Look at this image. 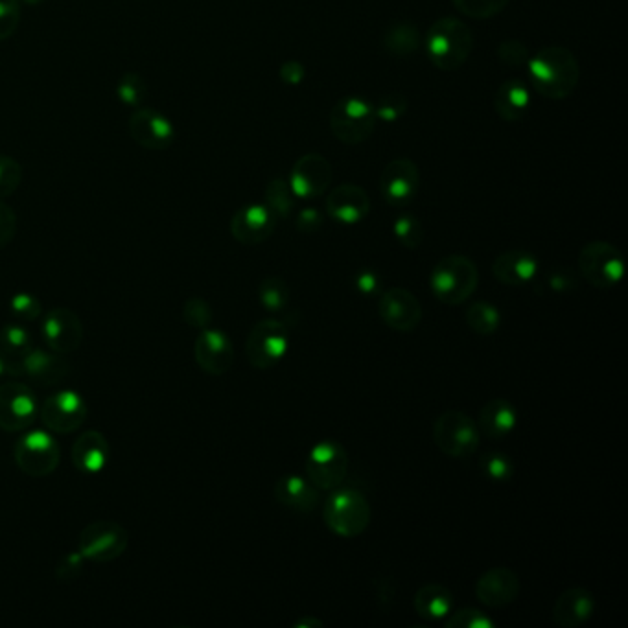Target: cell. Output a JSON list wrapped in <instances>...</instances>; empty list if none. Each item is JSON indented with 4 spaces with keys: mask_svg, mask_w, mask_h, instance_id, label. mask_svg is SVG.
I'll return each mask as SVG.
<instances>
[{
    "mask_svg": "<svg viewBox=\"0 0 628 628\" xmlns=\"http://www.w3.org/2000/svg\"><path fill=\"white\" fill-rule=\"evenodd\" d=\"M290 347V334L277 319L258 321L245 341V356L255 369H271L279 363Z\"/></svg>",
    "mask_w": 628,
    "mask_h": 628,
    "instance_id": "9",
    "label": "cell"
},
{
    "mask_svg": "<svg viewBox=\"0 0 628 628\" xmlns=\"http://www.w3.org/2000/svg\"><path fill=\"white\" fill-rule=\"evenodd\" d=\"M295 199L297 198L291 192L290 183L286 179H273L266 188V205L279 218L290 216L295 209Z\"/></svg>",
    "mask_w": 628,
    "mask_h": 628,
    "instance_id": "34",
    "label": "cell"
},
{
    "mask_svg": "<svg viewBox=\"0 0 628 628\" xmlns=\"http://www.w3.org/2000/svg\"><path fill=\"white\" fill-rule=\"evenodd\" d=\"M498 58H500L501 63L503 65H507V67H512V69H518V67H527V63H529V50L525 47L524 43H520V41H505V43H501L500 48H498Z\"/></svg>",
    "mask_w": 628,
    "mask_h": 628,
    "instance_id": "46",
    "label": "cell"
},
{
    "mask_svg": "<svg viewBox=\"0 0 628 628\" xmlns=\"http://www.w3.org/2000/svg\"><path fill=\"white\" fill-rule=\"evenodd\" d=\"M474 48V35L463 21L442 17L431 24L426 50L431 63L442 72H454L465 65Z\"/></svg>",
    "mask_w": 628,
    "mask_h": 628,
    "instance_id": "2",
    "label": "cell"
},
{
    "mask_svg": "<svg viewBox=\"0 0 628 628\" xmlns=\"http://www.w3.org/2000/svg\"><path fill=\"white\" fill-rule=\"evenodd\" d=\"M373 518L369 500L354 489L336 490L326 498L323 520L326 527L341 538H356L367 531Z\"/></svg>",
    "mask_w": 628,
    "mask_h": 628,
    "instance_id": "4",
    "label": "cell"
},
{
    "mask_svg": "<svg viewBox=\"0 0 628 628\" xmlns=\"http://www.w3.org/2000/svg\"><path fill=\"white\" fill-rule=\"evenodd\" d=\"M538 269H540V262L533 253L522 251V249H512V251L501 253L494 260L492 275L505 286L520 288L535 279Z\"/></svg>",
    "mask_w": 628,
    "mask_h": 628,
    "instance_id": "25",
    "label": "cell"
},
{
    "mask_svg": "<svg viewBox=\"0 0 628 628\" xmlns=\"http://www.w3.org/2000/svg\"><path fill=\"white\" fill-rule=\"evenodd\" d=\"M183 319L192 328L205 330L212 323V308H210V304L205 299H199V297L188 299L185 306H183Z\"/></svg>",
    "mask_w": 628,
    "mask_h": 628,
    "instance_id": "43",
    "label": "cell"
},
{
    "mask_svg": "<svg viewBox=\"0 0 628 628\" xmlns=\"http://www.w3.org/2000/svg\"><path fill=\"white\" fill-rule=\"evenodd\" d=\"M61 452L58 441L48 431L24 433L15 444V463L26 476L41 479L58 468Z\"/></svg>",
    "mask_w": 628,
    "mask_h": 628,
    "instance_id": "11",
    "label": "cell"
},
{
    "mask_svg": "<svg viewBox=\"0 0 628 628\" xmlns=\"http://www.w3.org/2000/svg\"><path fill=\"white\" fill-rule=\"evenodd\" d=\"M535 91L549 100H564L575 93L581 80V67L566 47L542 48L527 63Z\"/></svg>",
    "mask_w": 628,
    "mask_h": 628,
    "instance_id": "1",
    "label": "cell"
},
{
    "mask_svg": "<svg viewBox=\"0 0 628 628\" xmlns=\"http://www.w3.org/2000/svg\"><path fill=\"white\" fill-rule=\"evenodd\" d=\"M376 126L378 117L374 105L358 96L339 100L330 113V129L334 137L347 146H358L371 139Z\"/></svg>",
    "mask_w": 628,
    "mask_h": 628,
    "instance_id": "6",
    "label": "cell"
},
{
    "mask_svg": "<svg viewBox=\"0 0 628 628\" xmlns=\"http://www.w3.org/2000/svg\"><path fill=\"white\" fill-rule=\"evenodd\" d=\"M47 347L59 354H69L82 347L83 325L80 315L67 306L52 308L41 325Z\"/></svg>",
    "mask_w": 628,
    "mask_h": 628,
    "instance_id": "17",
    "label": "cell"
},
{
    "mask_svg": "<svg viewBox=\"0 0 628 628\" xmlns=\"http://www.w3.org/2000/svg\"><path fill=\"white\" fill-rule=\"evenodd\" d=\"M446 627L448 628H494L496 627V621L477 610V608H463L455 614H450L446 617Z\"/></svg>",
    "mask_w": 628,
    "mask_h": 628,
    "instance_id": "42",
    "label": "cell"
},
{
    "mask_svg": "<svg viewBox=\"0 0 628 628\" xmlns=\"http://www.w3.org/2000/svg\"><path fill=\"white\" fill-rule=\"evenodd\" d=\"M0 349L10 356L23 358L24 352L32 349V338L23 326L6 325L0 332Z\"/></svg>",
    "mask_w": 628,
    "mask_h": 628,
    "instance_id": "38",
    "label": "cell"
},
{
    "mask_svg": "<svg viewBox=\"0 0 628 628\" xmlns=\"http://www.w3.org/2000/svg\"><path fill=\"white\" fill-rule=\"evenodd\" d=\"M420 43H422V37H420L419 28L409 21L393 24L384 37L385 48L396 58H408L411 54H415L420 48Z\"/></svg>",
    "mask_w": 628,
    "mask_h": 628,
    "instance_id": "31",
    "label": "cell"
},
{
    "mask_svg": "<svg viewBox=\"0 0 628 628\" xmlns=\"http://www.w3.org/2000/svg\"><path fill=\"white\" fill-rule=\"evenodd\" d=\"M37 400L28 385L17 380L0 385V430L24 431L37 419Z\"/></svg>",
    "mask_w": 628,
    "mask_h": 628,
    "instance_id": "13",
    "label": "cell"
},
{
    "mask_svg": "<svg viewBox=\"0 0 628 628\" xmlns=\"http://www.w3.org/2000/svg\"><path fill=\"white\" fill-rule=\"evenodd\" d=\"M595 608L594 594L581 586H573L557 597L553 605V621L562 628L582 627L594 617Z\"/></svg>",
    "mask_w": 628,
    "mask_h": 628,
    "instance_id": "23",
    "label": "cell"
},
{
    "mask_svg": "<svg viewBox=\"0 0 628 628\" xmlns=\"http://www.w3.org/2000/svg\"><path fill=\"white\" fill-rule=\"evenodd\" d=\"M582 279L597 290H610L625 277V258L616 245L608 242H590L584 245L577 258Z\"/></svg>",
    "mask_w": 628,
    "mask_h": 628,
    "instance_id": "7",
    "label": "cell"
},
{
    "mask_svg": "<svg viewBox=\"0 0 628 628\" xmlns=\"http://www.w3.org/2000/svg\"><path fill=\"white\" fill-rule=\"evenodd\" d=\"M420 187V174L417 164L411 159H395L387 164L380 177V194L391 207L409 205Z\"/></svg>",
    "mask_w": 628,
    "mask_h": 628,
    "instance_id": "18",
    "label": "cell"
},
{
    "mask_svg": "<svg viewBox=\"0 0 628 628\" xmlns=\"http://www.w3.org/2000/svg\"><path fill=\"white\" fill-rule=\"evenodd\" d=\"M297 628H319L323 627V621L321 619H317V617H306L303 621H299Z\"/></svg>",
    "mask_w": 628,
    "mask_h": 628,
    "instance_id": "53",
    "label": "cell"
},
{
    "mask_svg": "<svg viewBox=\"0 0 628 628\" xmlns=\"http://www.w3.org/2000/svg\"><path fill=\"white\" fill-rule=\"evenodd\" d=\"M413 606L428 621H441L452 614L454 595L442 584H426L417 590Z\"/></svg>",
    "mask_w": 628,
    "mask_h": 628,
    "instance_id": "30",
    "label": "cell"
},
{
    "mask_svg": "<svg viewBox=\"0 0 628 628\" xmlns=\"http://www.w3.org/2000/svg\"><path fill=\"white\" fill-rule=\"evenodd\" d=\"M531 107L529 85L522 80H507L501 83L494 96V111L505 122H518L527 115Z\"/></svg>",
    "mask_w": 628,
    "mask_h": 628,
    "instance_id": "29",
    "label": "cell"
},
{
    "mask_svg": "<svg viewBox=\"0 0 628 628\" xmlns=\"http://www.w3.org/2000/svg\"><path fill=\"white\" fill-rule=\"evenodd\" d=\"M87 413L89 409L83 396L70 389L47 396L39 411L47 430L59 435H69L80 430L87 419Z\"/></svg>",
    "mask_w": 628,
    "mask_h": 628,
    "instance_id": "12",
    "label": "cell"
},
{
    "mask_svg": "<svg viewBox=\"0 0 628 628\" xmlns=\"http://www.w3.org/2000/svg\"><path fill=\"white\" fill-rule=\"evenodd\" d=\"M356 288L361 291V293H365V295H374V293H378L380 291V286H382V282H380V277L374 273V271H369V269H363L360 271L358 275H356Z\"/></svg>",
    "mask_w": 628,
    "mask_h": 628,
    "instance_id": "50",
    "label": "cell"
},
{
    "mask_svg": "<svg viewBox=\"0 0 628 628\" xmlns=\"http://www.w3.org/2000/svg\"><path fill=\"white\" fill-rule=\"evenodd\" d=\"M408 105V98L404 94L389 93L380 98L378 105H374V111L378 120H382L385 124H393L406 115Z\"/></svg>",
    "mask_w": 628,
    "mask_h": 628,
    "instance_id": "40",
    "label": "cell"
},
{
    "mask_svg": "<svg viewBox=\"0 0 628 628\" xmlns=\"http://www.w3.org/2000/svg\"><path fill=\"white\" fill-rule=\"evenodd\" d=\"M129 546L126 527L111 520H98L85 525L78 536V551L83 559L96 564H107L120 559Z\"/></svg>",
    "mask_w": 628,
    "mask_h": 628,
    "instance_id": "8",
    "label": "cell"
},
{
    "mask_svg": "<svg viewBox=\"0 0 628 628\" xmlns=\"http://www.w3.org/2000/svg\"><path fill=\"white\" fill-rule=\"evenodd\" d=\"M10 310L13 317H17L19 321H35L43 314V306L39 303V299L30 293L13 295Z\"/></svg>",
    "mask_w": 628,
    "mask_h": 628,
    "instance_id": "44",
    "label": "cell"
},
{
    "mask_svg": "<svg viewBox=\"0 0 628 628\" xmlns=\"http://www.w3.org/2000/svg\"><path fill=\"white\" fill-rule=\"evenodd\" d=\"M117 96L122 104L137 109V107H142L148 96V85L137 72H126L118 80Z\"/></svg>",
    "mask_w": 628,
    "mask_h": 628,
    "instance_id": "35",
    "label": "cell"
},
{
    "mask_svg": "<svg viewBox=\"0 0 628 628\" xmlns=\"http://www.w3.org/2000/svg\"><path fill=\"white\" fill-rule=\"evenodd\" d=\"M129 135L144 150L164 152L175 142V126L157 109L137 107L129 117Z\"/></svg>",
    "mask_w": 628,
    "mask_h": 628,
    "instance_id": "14",
    "label": "cell"
},
{
    "mask_svg": "<svg viewBox=\"0 0 628 628\" xmlns=\"http://www.w3.org/2000/svg\"><path fill=\"white\" fill-rule=\"evenodd\" d=\"M17 234V216L10 205L0 199V249L12 244Z\"/></svg>",
    "mask_w": 628,
    "mask_h": 628,
    "instance_id": "47",
    "label": "cell"
},
{
    "mask_svg": "<svg viewBox=\"0 0 628 628\" xmlns=\"http://www.w3.org/2000/svg\"><path fill=\"white\" fill-rule=\"evenodd\" d=\"M332 177L334 170L328 159L319 153H308L293 164L288 183L295 198L315 199L325 194Z\"/></svg>",
    "mask_w": 628,
    "mask_h": 628,
    "instance_id": "15",
    "label": "cell"
},
{
    "mask_svg": "<svg viewBox=\"0 0 628 628\" xmlns=\"http://www.w3.org/2000/svg\"><path fill=\"white\" fill-rule=\"evenodd\" d=\"M433 441L442 454L465 459L476 454L481 442V431L472 417L463 411L448 409L433 424Z\"/></svg>",
    "mask_w": 628,
    "mask_h": 628,
    "instance_id": "5",
    "label": "cell"
},
{
    "mask_svg": "<svg viewBox=\"0 0 628 628\" xmlns=\"http://www.w3.org/2000/svg\"><path fill=\"white\" fill-rule=\"evenodd\" d=\"M72 461L83 474H100L109 461V442L104 433L96 430L82 433L72 446Z\"/></svg>",
    "mask_w": 628,
    "mask_h": 628,
    "instance_id": "27",
    "label": "cell"
},
{
    "mask_svg": "<svg viewBox=\"0 0 628 628\" xmlns=\"http://www.w3.org/2000/svg\"><path fill=\"white\" fill-rule=\"evenodd\" d=\"M466 325L477 336H492L501 325L500 310L489 301H476L466 308Z\"/></svg>",
    "mask_w": 628,
    "mask_h": 628,
    "instance_id": "32",
    "label": "cell"
},
{
    "mask_svg": "<svg viewBox=\"0 0 628 628\" xmlns=\"http://www.w3.org/2000/svg\"><path fill=\"white\" fill-rule=\"evenodd\" d=\"M277 216L268 205L249 203L234 212L231 220V234L234 240L244 245H258L266 242L275 233Z\"/></svg>",
    "mask_w": 628,
    "mask_h": 628,
    "instance_id": "20",
    "label": "cell"
},
{
    "mask_svg": "<svg viewBox=\"0 0 628 628\" xmlns=\"http://www.w3.org/2000/svg\"><path fill=\"white\" fill-rule=\"evenodd\" d=\"M481 470L492 481L505 483L514 474V465L509 455L501 454V452H487L481 457Z\"/></svg>",
    "mask_w": 628,
    "mask_h": 628,
    "instance_id": "39",
    "label": "cell"
},
{
    "mask_svg": "<svg viewBox=\"0 0 628 628\" xmlns=\"http://www.w3.org/2000/svg\"><path fill=\"white\" fill-rule=\"evenodd\" d=\"M518 424V411L509 400L494 398L487 402L477 419V428L489 439H505Z\"/></svg>",
    "mask_w": 628,
    "mask_h": 628,
    "instance_id": "28",
    "label": "cell"
},
{
    "mask_svg": "<svg viewBox=\"0 0 628 628\" xmlns=\"http://www.w3.org/2000/svg\"><path fill=\"white\" fill-rule=\"evenodd\" d=\"M304 470L317 489H338L349 474V455L338 441L317 442L306 455Z\"/></svg>",
    "mask_w": 628,
    "mask_h": 628,
    "instance_id": "10",
    "label": "cell"
},
{
    "mask_svg": "<svg viewBox=\"0 0 628 628\" xmlns=\"http://www.w3.org/2000/svg\"><path fill=\"white\" fill-rule=\"evenodd\" d=\"M194 358L201 371L210 376H223L233 367V341L221 330L205 328L194 343Z\"/></svg>",
    "mask_w": 628,
    "mask_h": 628,
    "instance_id": "19",
    "label": "cell"
},
{
    "mask_svg": "<svg viewBox=\"0 0 628 628\" xmlns=\"http://www.w3.org/2000/svg\"><path fill=\"white\" fill-rule=\"evenodd\" d=\"M83 555L80 551L76 553H67L65 557H61L58 566V579L61 581H72L78 577V573L83 570Z\"/></svg>",
    "mask_w": 628,
    "mask_h": 628,
    "instance_id": "48",
    "label": "cell"
},
{
    "mask_svg": "<svg viewBox=\"0 0 628 628\" xmlns=\"http://www.w3.org/2000/svg\"><path fill=\"white\" fill-rule=\"evenodd\" d=\"M326 212L341 225H356L371 212V198L358 185H339L326 198Z\"/></svg>",
    "mask_w": 628,
    "mask_h": 628,
    "instance_id": "22",
    "label": "cell"
},
{
    "mask_svg": "<svg viewBox=\"0 0 628 628\" xmlns=\"http://www.w3.org/2000/svg\"><path fill=\"white\" fill-rule=\"evenodd\" d=\"M23 181V168L19 161L0 155V199L10 198Z\"/></svg>",
    "mask_w": 628,
    "mask_h": 628,
    "instance_id": "41",
    "label": "cell"
},
{
    "mask_svg": "<svg viewBox=\"0 0 628 628\" xmlns=\"http://www.w3.org/2000/svg\"><path fill=\"white\" fill-rule=\"evenodd\" d=\"M23 376V371L15 367V356L6 354L4 350L0 349V376Z\"/></svg>",
    "mask_w": 628,
    "mask_h": 628,
    "instance_id": "52",
    "label": "cell"
},
{
    "mask_svg": "<svg viewBox=\"0 0 628 628\" xmlns=\"http://www.w3.org/2000/svg\"><path fill=\"white\" fill-rule=\"evenodd\" d=\"M393 233H395L396 240L408 249H417L424 240L422 223L413 214L398 216L395 225H393Z\"/></svg>",
    "mask_w": 628,
    "mask_h": 628,
    "instance_id": "37",
    "label": "cell"
},
{
    "mask_svg": "<svg viewBox=\"0 0 628 628\" xmlns=\"http://www.w3.org/2000/svg\"><path fill=\"white\" fill-rule=\"evenodd\" d=\"M21 21L19 0H0V41L10 39Z\"/></svg>",
    "mask_w": 628,
    "mask_h": 628,
    "instance_id": "45",
    "label": "cell"
},
{
    "mask_svg": "<svg viewBox=\"0 0 628 628\" xmlns=\"http://www.w3.org/2000/svg\"><path fill=\"white\" fill-rule=\"evenodd\" d=\"M509 0H454L457 12L470 19H492L507 8Z\"/></svg>",
    "mask_w": 628,
    "mask_h": 628,
    "instance_id": "36",
    "label": "cell"
},
{
    "mask_svg": "<svg viewBox=\"0 0 628 628\" xmlns=\"http://www.w3.org/2000/svg\"><path fill=\"white\" fill-rule=\"evenodd\" d=\"M258 299L269 312H280L290 303V288L277 275H269L258 286Z\"/></svg>",
    "mask_w": 628,
    "mask_h": 628,
    "instance_id": "33",
    "label": "cell"
},
{
    "mask_svg": "<svg viewBox=\"0 0 628 628\" xmlns=\"http://www.w3.org/2000/svg\"><path fill=\"white\" fill-rule=\"evenodd\" d=\"M321 225H323V216L319 210L304 209L297 218V229L301 233H315L321 229Z\"/></svg>",
    "mask_w": 628,
    "mask_h": 628,
    "instance_id": "49",
    "label": "cell"
},
{
    "mask_svg": "<svg viewBox=\"0 0 628 628\" xmlns=\"http://www.w3.org/2000/svg\"><path fill=\"white\" fill-rule=\"evenodd\" d=\"M378 315L395 332H413L422 321L419 299L406 288H389L378 297Z\"/></svg>",
    "mask_w": 628,
    "mask_h": 628,
    "instance_id": "16",
    "label": "cell"
},
{
    "mask_svg": "<svg viewBox=\"0 0 628 628\" xmlns=\"http://www.w3.org/2000/svg\"><path fill=\"white\" fill-rule=\"evenodd\" d=\"M477 284L476 264L465 255L444 256L431 271V291L448 306H459L468 301L477 290Z\"/></svg>",
    "mask_w": 628,
    "mask_h": 628,
    "instance_id": "3",
    "label": "cell"
},
{
    "mask_svg": "<svg viewBox=\"0 0 628 628\" xmlns=\"http://www.w3.org/2000/svg\"><path fill=\"white\" fill-rule=\"evenodd\" d=\"M21 361L24 376H30L39 385L59 384L70 371L69 361L63 358V354L50 349L32 347L24 352Z\"/></svg>",
    "mask_w": 628,
    "mask_h": 628,
    "instance_id": "24",
    "label": "cell"
},
{
    "mask_svg": "<svg viewBox=\"0 0 628 628\" xmlns=\"http://www.w3.org/2000/svg\"><path fill=\"white\" fill-rule=\"evenodd\" d=\"M520 594V579L511 568H490L476 582V597L481 605L505 608Z\"/></svg>",
    "mask_w": 628,
    "mask_h": 628,
    "instance_id": "21",
    "label": "cell"
},
{
    "mask_svg": "<svg viewBox=\"0 0 628 628\" xmlns=\"http://www.w3.org/2000/svg\"><path fill=\"white\" fill-rule=\"evenodd\" d=\"M306 76V69H304L303 63L299 61H286L280 69V78L282 82L288 83V85H297L301 83Z\"/></svg>",
    "mask_w": 628,
    "mask_h": 628,
    "instance_id": "51",
    "label": "cell"
},
{
    "mask_svg": "<svg viewBox=\"0 0 628 628\" xmlns=\"http://www.w3.org/2000/svg\"><path fill=\"white\" fill-rule=\"evenodd\" d=\"M319 492L308 477L282 476L275 483V500L286 509L297 512H312L319 505Z\"/></svg>",
    "mask_w": 628,
    "mask_h": 628,
    "instance_id": "26",
    "label": "cell"
},
{
    "mask_svg": "<svg viewBox=\"0 0 628 628\" xmlns=\"http://www.w3.org/2000/svg\"><path fill=\"white\" fill-rule=\"evenodd\" d=\"M24 2H26V4H39L41 0H24Z\"/></svg>",
    "mask_w": 628,
    "mask_h": 628,
    "instance_id": "54",
    "label": "cell"
}]
</instances>
